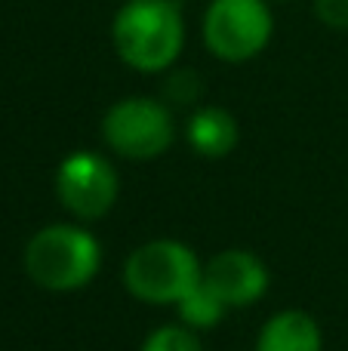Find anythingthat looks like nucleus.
Here are the masks:
<instances>
[{
	"label": "nucleus",
	"mask_w": 348,
	"mask_h": 351,
	"mask_svg": "<svg viewBox=\"0 0 348 351\" xmlns=\"http://www.w3.org/2000/svg\"><path fill=\"white\" fill-rule=\"evenodd\" d=\"M123 284L145 302H182L201 284V265L182 243L151 241L127 259Z\"/></svg>",
	"instance_id": "3"
},
{
	"label": "nucleus",
	"mask_w": 348,
	"mask_h": 351,
	"mask_svg": "<svg viewBox=\"0 0 348 351\" xmlns=\"http://www.w3.org/2000/svg\"><path fill=\"white\" fill-rule=\"evenodd\" d=\"M271 10L265 0H213L203 16V43L222 62H247L271 40Z\"/></svg>",
	"instance_id": "4"
},
{
	"label": "nucleus",
	"mask_w": 348,
	"mask_h": 351,
	"mask_svg": "<svg viewBox=\"0 0 348 351\" xmlns=\"http://www.w3.org/2000/svg\"><path fill=\"white\" fill-rule=\"evenodd\" d=\"M201 284L219 305L240 308V305L256 302L265 293L269 271L247 250H225L207 262V268L201 271Z\"/></svg>",
	"instance_id": "7"
},
{
	"label": "nucleus",
	"mask_w": 348,
	"mask_h": 351,
	"mask_svg": "<svg viewBox=\"0 0 348 351\" xmlns=\"http://www.w3.org/2000/svg\"><path fill=\"white\" fill-rule=\"evenodd\" d=\"M55 191L65 210L77 219H99L114 206L117 197L114 167L92 152H74L62 160Z\"/></svg>",
	"instance_id": "6"
},
{
	"label": "nucleus",
	"mask_w": 348,
	"mask_h": 351,
	"mask_svg": "<svg viewBox=\"0 0 348 351\" xmlns=\"http://www.w3.org/2000/svg\"><path fill=\"white\" fill-rule=\"evenodd\" d=\"M114 49L136 71H166L185 43L182 12L173 0H127L111 25Z\"/></svg>",
	"instance_id": "1"
},
{
	"label": "nucleus",
	"mask_w": 348,
	"mask_h": 351,
	"mask_svg": "<svg viewBox=\"0 0 348 351\" xmlns=\"http://www.w3.org/2000/svg\"><path fill=\"white\" fill-rule=\"evenodd\" d=\"M314 16L327 28L345 31L348 28V0H314Z\"/></svg>",
	"instance_id": "13"
},
{
	"label": "nucleus",
	"mask_w": 348,
	"mask_h": 351,
	"mask_svg": "<svg viewBox=\"0 0 348 351\" xmlns=\"http://www.w3.org/2000/svg\"><path fill=\"white\" fill-rule=\"evenodd\" d=\"M179 311H182V317L191 324V327H213V324L225 315V305H219L207 290H203V284H197L195 290L179 302Z\"/></svg>",
	"instance_id": "10"
},
{
	"label": "nucleus",
	"mask_w": 348,
	"mask_h": 351,
	"mask_svg": "<svg viewBox=\"0 0 348 351\" xmlns=\"http://www.w3.org/2000/svg\"><path fill=\"white\" fill-rule=\"evenodd\" d=\"M201 77H197L191 68H179V71H173L170 77H166L164 84V93L170 102H179V105H188L195 102L197 96H201Z\"/></svg>",
	"instance_id": "12"
},
{
	"label": "nucleus",
	"mask_w": 348,
	"mask_h": 351,
	"mask_svg": "<svg viewBox=\"0 0 348 351\" xmlns=\"http://www.w3.org/2000/svg\"><path fill=\"white\" fill-rule=\"evenodd\" d=\"M25 271L43 290H77L99 271V243L74 225H49L25 247Z\"/></svg>",
	"instance_id": "2"
},
{
	"label": "nucleus",
	"mask_w": 348,
	"mask_h": 351,
	"mask_svg": "<svg viewBox=\"0 0 348 351\" xmlns=\"http://www.w3.org/2000/svg\"><path fill=\"white\" fill-rule=\"evenodd\" d=\"M102 136L121 158L151 160L173 145V117L154 99H123L108 108Z\"/></svg>",
	"instance_id": "5"
},
{
	"label": "nucleus",
	"mask_w": 348,
	"mask_h": 351,
	"mask_svg": "<svg viewBox=\"0 0 348 351\" xmlns=\"http://www.w3.org/2000/svg\"><path fill=\"white\" fill-rule=\"evenodd\" d=\"M188 145L203 158H225L238 145V123L225 108H201L188 121Z\"/></svg>",
	"instance_id": "8"
},
{
	"label": "nucleus",
	"mask_w": 348,
	"mask_h": 351,
	"mask_svg": "<svg viewBox=\"0 0 348 351\" xmlns=\"http://www.w3.org/2000/svg\"><path fill=\"white\" fill-rule=\"evenodd\" d=\"M142 351H201V342L191 330L182 327H160L154 336H148Z\"/></svg>",
	"instance_id": "11"
},
{
	"label": "nucleus",
	"mask_w": 348,
	"mask_h": 351,
	"mask_svg": "<svg viewBox=\"0 0 348 351\" xmlns=\"http://www.w3.org/2000/svg\"><path fill=\"white\" fill-rule=\"evenodd\" d=\"M256 351H321V330L306 311H284L265 324Z\"/></svg>",
	"instance_id": "9"
}]
</instances>
